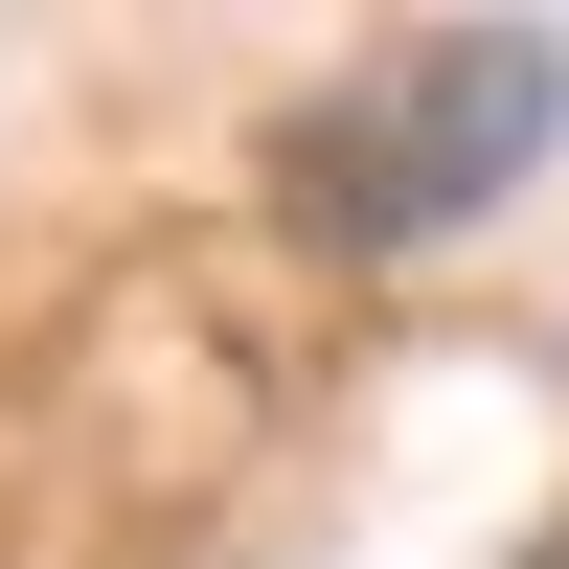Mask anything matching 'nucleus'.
Returning <instances> with one entry per match:
<instances>
[{
  "instance_id": "obj_1",
  "label": "nucleus",
  "mask_w": 569,
  "mask_h": 569,
  "mask_svg": "<svg viewBox=\"0 0 569 569\" xmlns=\"http://www.w3.org/2000/svg\"><path fill=\"white\" fill-rule=\"evenodd\" d=\"M569 137V23H410L388 69H342L297 114V228L319 251H456L479 206H525Z\"/></svg>"
}]
</instances>
